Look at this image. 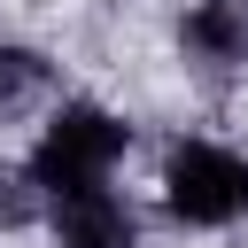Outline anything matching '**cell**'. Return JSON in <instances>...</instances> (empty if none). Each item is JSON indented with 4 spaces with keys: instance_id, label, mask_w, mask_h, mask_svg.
I'll list each match as a JSON object with an SVG mask.
<instances>
[{
    "instance_id": "1",
    "label": "cell",
    "mask_w": 248,
    "mask_h": 248,
    "mask_svg": "<svg viewBox=\"0 0 248 248\" xmlns=\"http://www.w3.org/2000/svg\"><path fill=\"white\" fill-rule=\"evenodd\" d=\"M124 147H132V124H124V116H108L101 101H62V108L46 116V132H39L31 163H23V178L62 202V194L108 186V170L124 163Z\"/></svg>"
},
{
    "instance_id": "2",
    "label": "cell",
    "mask_w": 248,
    "mask_h": 248,
    "mask_svg": "<svg viewBox=\"0 0 248 248\" xmlns=\"http://www.w3.org/2000/svg\"><path fill=\"white\" fill-rule=\"evenodd\" d=\"M163 209L178 225H240L248 217V155L217 140H178L163 155Z\"/></svg>"
},
{
    "instance_id": "3",
    "label": "cell",
    "mask_w": 248,
    "mask_h": 248,
    "mask_svg": "<svg viewBox=\"0 0 248 248\" xmlns=\"http://www.w3.org/2000/svg\"><path fill=\"white\" fill-rule=\"evenodd\" d=\"M54 248H140V217L116 186H85L54 202Z\"/></svg>"
},
{
    "instance_id": "4",
    "label": "cell",
    "mask_w": 248,
    "mask_h": 248,
    "mask_svg": "<svg viewBox=\"0 0 248 248\" xmlns=\"http://www.w3.org/2000/svg\"><path fill=\"white\" fill-rule=\"evenodd\" d=\"M186 46L209 70H248V0H194Z\"/></svg>"
},
{
    "instance_id": "5",
    "label": "cell",
    "mask_w": 248,
    "mask_h": 248,
    "mask_svg": "<svg viewBox=\"0 0 248 248\" xmlns=\"http://www.w3.org/2000/svg\"><path fill=\"white\" fill-rule=\"evenodd\" d=\"M39 93H46V54H31V46H0V116L31 108Z\"/></svg>"
},
{
    "instance_id": "6",
    "label": "cell",
    "mask_w": 248,
    "mask_h": 248,
    "mask_svg": "<svg viewBox=\"0 0 248 248\" xmlns=\"http://www.w3.org/2000/svg\"><path fill=\"white\" fill-rule=\"evenodd\" d=\"M31 202H39V186H31L16 163H0V225H23V217H31Z\"/></svg>"
}]
</instances>
